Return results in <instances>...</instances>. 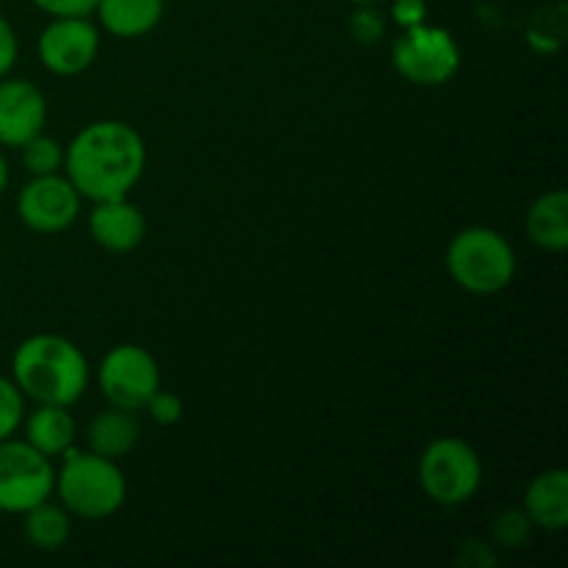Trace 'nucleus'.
Segmentation results:
<instances>
[{"label":"nucleus","mask_w":568,"mask_h":568,"mask_svg":"<svg viewBox=\"0 0 568 568\" xmlns=\"http://www.w3.org/2000/svg\"><path fill=\"white\" fill-rule=\"evenodd\" d=\"M148 170L142 133L122 120H94L64 144V175L83 200L128 197Z\"/></svg>","instance_id":"f257e3e1"},{"label":"nucleus","mask_w":568,"mask_h":568,"mask_svg":"<svg viewBox=\"0 0 568 568\" xmlns=\"http://www.w3.org/2000/svg\"><path fill=\"white\" fill-rule=\"evenodd\" d=\"M9 377L26 403L72 408L87 394L92 366L72 338L59 333H33L11 353Z\"/></svg>","instance_id":"f03ea898"},{"label":"nucleus","mask_w":568,"mask_h":568,"mask_svg":"<svg viewBox=\"0 0 568 568\" xmlns=\"http://www.w3.org/2000/svg\"><path fill=\"white\" fill-rule=\"evenodd\" d=\"M53 497L67 514L83 521H103L120 514L128 499V480L120 460L103 458L92 449L72 447L55 466Z\"/></svg>","instance_id":"7ed1b4c3"},{"label":"nucleus","mask_w":568,"mask_h":568,"mask_svg":"<svg viewBox=\"0 0 568 568\" xmlns=\"http://www.w3.org/2000/svg\"><path fill=\"white\" fill-rule=\"evenodd\" d=\"M444 266L449 281L466 294L491 297L514 283L519 261L514 244L503 233L486 225H471L449 239Z\"/></svg>","instance_id":"20e7f679"},{"label":"nucleus","mask_w":568,"mask_h":568,"mask_svg":"<svg viewBox=\"0 0 568 568\" xmlns=\"http://www.w3.org/2000/svg\"><path fill=\"white\" fill-rule=\"evenodd\" d=\"M419 486L438 508H460L483 486L480 453L458 436H438L419 455Z\"/></svg>","instance_id":"39448f33"},{"label":"nucleus","mask_w":568,"mask_h":568,"mask_svg":"<svg viewBox=\"0 0 568 568\" xmlns=\"http://www.w3.org/2000/svg\"><path fill=\"white\" fill-rule=\"evenodd\" d=\"M460 44L444 26L405 28L392 44V64L414 87H444L460 70Z\"/></svg>","instance_id":"423d86ee"},{"label":"nucleus","mask_w":568,"mask_h":568,"mask_svg":"<svg viewBox=\"0 0 568 568\" xmlns=\"http://www.w3.org/2000/svg\"><path fill=\"white\" fill-rule=\"evenodd\" d=\"M55 460L44 458L26 438L0 442V514L22 516L53 497Z\"/></svg>","instance_id":"0eeeda50"},{"label":"nucleus","mask_w":568,"mask_h":568,"mask_svg":"<svg viewBox=\"0 0 568 568\" xmlns=\"http://www.w3.org/2000/svg\"><path fill=\"white\" fill-rule=\"evenodd\" d=\"M94 381L105 403L142 414L148 399L161 388V369L153 353L139 344H116L100 358Z\"/></svg>","instance_id":"6e6552de"},{"label":"nucleus","mask_w":568,"mask_h":568,"mask_svg":"<svg viewBox=\"0 0 568 568\" xmlns=\"http://www.w3.org/2000/svg\"><path fill=\"white\" fill-rule=\"evenodd\" d=\"M83 197L72 186L70 178L53 172V175H31L17 192V216L22 225L39 236H53L72 227L81 216Z\"/></svg>","instance_id":"1a4fd4ad"},{"label":"nucleus","mask_w":568,"mask_h":568,"mask_svg":"<svg viewBox=\"0 0 568 568\" xmlns=\"http://www.w3.org/2000/svg\"><path fill=\"white\" fill-rule=\"evenodd\" d=\"M37 53L50 75H81L100 53V28L92 17H50L37 39Z\"/></svg>","instance_id":"9d476101"},{"label":"nucleus","mask_w":568,"mask_h":568,"mask_svg":"<svg viewBox=\"0 0 568 568\" xmlns=\"http://www.w3.org/2000/svg\"><path fill=\"white\" fill-rule=\"evenodd\" d=\"M48 125V100L28 78H0V148H22Z\"/></svg>","instance_id":"9b49d317"},{"label":"nucleus","mask_w":568,"mask_h":568,"mask_svg":"<svg viewBox=\"0 0 568 568\" xmlns=\"http://www.w3.org/2000/svg\"><path fill=\"white\" fill-rule=\"evenodd\" d=\"M87 227L98 247L116 255L133 253L148 236V220H144L142 209L128 197L94 203L87 216Z\"/></svg>","instance_id":"f8f14e48"},{"label":"nucleus","mask_w":568,"mask_h":568,"mask_svg":"<svg viewBox=\"0 0 568 568\" xmlns=\"http://www.w3.org/2000/svg\"><path fill=\"white\" fill-rule=\"evenodd\" d=\"M22 438L50 460H61L78 438V422L67 405H33L22 416Z\"/></svg>","instance_id":"ddd939ff"},{"label":"nucleus","mask_w":568,"mask_h":568,"mask_svg":"<svg viewBox=\"0 0 568 568\" xmlns=\"http://www.w3.org/2000/svg\"><path fill=\"white\" fill-rule=\"evenodd\" d=\"M521 510L536 530L564 532L568 527V471L558 466L532 477L525 488Z\"/></svg>","instance_id":"4468645a"},{"label":"nucleus","mask_w":568,"mask_h":568,"mask_svg":"<svg viewBox=\"0 0 568 568\" xmlns=\"http://www.w3.org/2000/svg\"><path fill=\"white\" fill-rule=\"evenodd\" d=\"M139 438H142V422H139L136 410L114 408V405L94 414L87 427L89 449L111 460H122L125 455H131Z\"/></svg>","instance_id":"2eb2a0df"},{"label":"nucleus","mask_w":568,"mask_h":568,"mask_svg":"<svg viewBox=\"0 0 568 568\" xmlns=\"http://www.w3.org/2000/svg\"><path fill=\"white\" fill-rule=\"evenodd\" d=\"M166 0H98L94 17L116 39H142L164 20Z\"/></svg>","instance_id":"dca6fc26"},{"label":"nucleus","mask_w":568,"mask_h":568,"mask_svg":"<svg viewBox=\"0 0 568 568\" xmlns=\"http://www.w3.org/2000/svg\"><path fill=\"white\" fill-rule=\"evenodd\" d=\"M525 231L536 247L547 250V253H564L568 247L566 189H549L532 200L525 214Z\"/></svg>","instance_id":"f3484780"},{"label":"nucleus","mask_w":568,"mask_h":568,"mask_svg":"<svg viewBox=\"0 0 568 568\" xmlns=\"http://www.w3.org/2000/svg\"><path fill=\"white\" fill-rule=\"evenodd\" d=\"M22 532H26V541L39 552H59L72 536V516L59 499L50 497L22 514Z\"/></svg>","instance_id":"a211bd4d"},{"label":"nucleus","mask_w":568,"mask_h":568,"mask_svg":"<svg viewBox=\"0 0 568 568\" xmlns=\"http://www.w3.org/2000/svg\"><path fill=\"white\" fill-rule=\"evenodd\" d=\"M20 150L22 170L28 175H53V172L64 170V144L59 139L48 136V133H37L33 139H28Z\"/></svg>","instance_id":"6ab92c4d"},{"label":"nucleus","mask_w":568,"mask_h":568,"mask_svg":"<svg viewBox=\"0 0 568 568\" xmlns=\"http://www.w3.org/2000/svg\"><path fill=\"white\" fill-rule=\"evenodd\" d=\"M527 48L538 55H552L564 48L566 39V9L558 6V14H538L532 17L530 28L525 33Z\"/></svg>","instance_id":"aec40b11"},{"label":"nucleus","mask_w":568,"mask_h":568,"mask_svg":"<svg viewBox=\"0 0 568 568\" xmlns=\"http://www.w3.org/2000/svg\"><path fill=\"white\" fill-rule=\"evenodd\" d=\"M532 521L527 519V514L521 508H505L494 516L491 521V544L497 549H508V552H516V549L525 547L532 536Z\"/></svg>","instance_id":"412c9836"},{"label":"nucleus","mask_w":568,"mask_h":568,"mask_svg":"<svg viewBox=\"0 0 568 568\" xmlns=\"http://www.w3.org/2000/svg\"><path fill=\"white\" fill-rule=\"evenodd\" d=\"M22 416H26V397L11 377L0 375V442L17 436Z\"/></svg>","instance_id":"4be33fe9"},{"label":"nucleus","mask_w":568,"mask_h":568,"mask_svg":"<svg viewBox=\"0 0 568 568\" xmlns=\"http://www.w3.org/2000/svg\"><path fill=\"white\" fill-rule=\"evenodd\" d=\"M347 28L358 44H377L386 37V17H383L381 11H377V6L372 3L355 6V11L349 14Z\"/></svg>","instance_id":"5701e85b"},{"label":"nucleus","mask_w":568,"mask_h":568,"mask_svg":"<svg viewBox=\"0 0 568 568\" xmlns=\"http://www.w3.org/2000/svg\"><path fill=\"white\" fill-rule=\"evenodd\" d=\"M144 410H148V416L155 422V425L172 427L183 419V399L178 397L175 392H164V388H159V392L148 399Z\"/></svg>","instance_id":"b1692460"},{"label":"nucleus","mask_w":568,"mask_h":568,"mask_svg":"<svg viewBox=\"0 0 568 568\" xmlns=\"http://www.w3.org/2000/svg\"><path fill=\"white\" fill-rule=\"evenodd\" d=\"M458 564L466 568H491L497 564L494 544L480 541V538H466L458 549Z\"/></svg>","instance_id":"393cba45"},{"label":"nucleus","mask_w":568,"mask_h":568,"mask_svg":"<svg viewBox=\"0 0 568 568\" xmlns=\"http://www.w3.org/2000/svg\"><path fill=\"white\" fill-rule=\"evenodd\" d=\"M48 17H92L98 0H31Z\"/></svg>","instance_id":"a878e982"},{"label":"nucleus","mask_w":568,"mask_h":568,"mask_svg":"<svg viewBox=\"0 0 568 568\" xmlns=\"http://www.w3.org/2000/svg\"><path fill=\"white\" fill-rule=\"evenodd\" d=\"M392 20L399 31L427 22V0H392Z\"/></svg>","instance_id":"bb28decb"},{"label":"nucleus","mask_w":568,"mask_h":568,"mask_svg":"<svg viewBox=\"0 0 568 568\" xmlns=\"http://www.w3.org/2000/svg\"><path fill=\"white\" fill-rule=\"evenodd\" d=\"M17 59H20V39H17L14 26L0 17V78L11 75Z\"/></svg>","instance_id":"cd10ccee"},{"label":"nucleus","mask_w":568,"mask_h":568,"mask_svg":"<svg viewBox=\"0 0 568 568\" xmlns=\"http://www.w3.org/2000/svg\"><path fill=\"white\" fill-rule=\"evenodd\" d=\"M9 181H11V170H9V159L3 155V150H0V194L9 189Z\"/></svg>","instance_id":"c85d7f7f"},{"label":"nucleus","mask_w":568,"mask_h":568,"mask_svg":"<svg viewBox=\"0 0 568 568\" xmlns=\"http://www.w3.org/2000/svg\"><path fill=\"white\" fill-rule=\"evenodd\" d=\"M349 3H353V6H364V3L377 6V3H383V0H349Z\"/></svg>","instance_id":"c756f323"}]
</instances>
